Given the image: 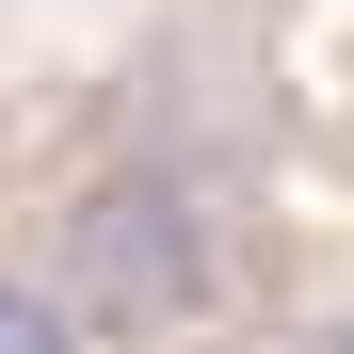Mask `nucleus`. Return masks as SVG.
I'll return each mask as SVG.
<instances>
[{"mask_svg": "<svg viewBox=\"0 0 354 354\" xmlns=\"http://www.w3.org/2000/svg\"><path fill=\"white\" fill-rule=\"evenodd\" d=\"M65 274L97 322H194L209 306V225L177 177H97V194L65 209Z\"/></svg>", "mask_w": 354, "mask_h": 354, "instance_id": "obj_1", "label": "nucleus"}, {"mask_svg": "<svg viewBox=\"0 0 354 354\" xmlns=\"http://www.w3.org/2000/svg\"><path fill=\"white\" fill-rule=\"evenodd\" d=\"M306 354H354V306H338V322H322V338H306Z\"/></svg>", "mask_w": 354, "mask_h": 354, "instance_id": "obj_3", "label": "nucleus"}, {"mask_svg": "<svg viewBox=\"0 0 354 354\" xmlns=\"http://www.w3.org/2000/svg\"><path fill=\"white\" fill-rule=\"evenodd\" d=\"M0 354H81L65 338V290H0Z\"/></svg>", "mask_w": 354, "mask_h": 354, "instance_id": "obj_2", "label": "nucleus"}]
</instances>
